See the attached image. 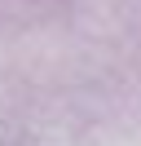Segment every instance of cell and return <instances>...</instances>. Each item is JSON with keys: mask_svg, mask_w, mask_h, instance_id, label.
Returning a JSON list of instances; mask_svg holds the SVG:
<instances>
[]
</instances>
